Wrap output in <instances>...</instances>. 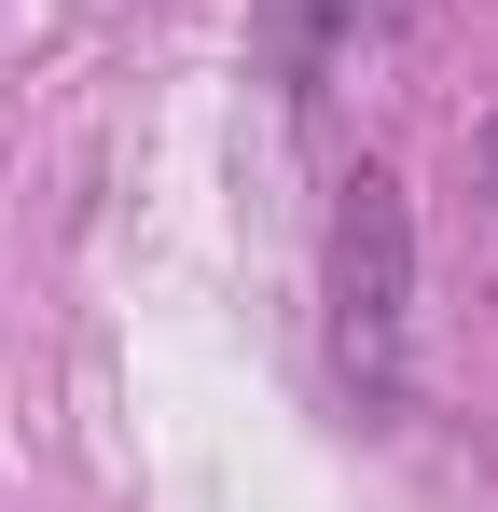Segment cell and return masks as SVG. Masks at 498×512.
<instances>
[{
    "mask_svg": "<svg viewBox=\"0 0 498 512\" xmlns=\"http://www.w3.org/2000/svg\"><path fill=\"white\" fill-rule=\"evenodd\" d=\"M402 319H415V208L388 167H360L332 208V360L360 402H402Z\"/></svg>",
    "mask_w": 498,
    "mask_h": 512,
    "instance_id": "cell-1",
    "label": "cell"
},
{
    "mask_svg": "<svg viewBox=\"0 0 498 512\" xmlns=\"http://www.w3.org/2000/svg\"><path fill=\"white\" fill-rule=\"evenodd\" d=\"M471 153H485V180H498V125H485V139H471Z\"/></svg>",
    "mask_w": 498,
    "mask_h": 512,
    "instance_id": "cell-2",
    "label": "cell"
}]
</instances>
